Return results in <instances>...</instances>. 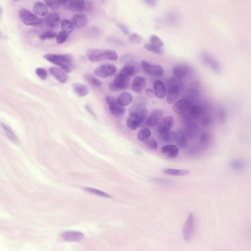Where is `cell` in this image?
<instances>
[{
  "label": "cell",
  "mask_w": 251,
  "mask_h": 251,
  "mask_svg": "<svg viewBox=\"0 0 251 251\" xmlns=\"http://www.w3.org/2000/svg\"><path fill=\"white\" fill-rule=\"evenodd\" d=\"M141 64L144 71L150 75L159 76L162 75L163 74V69L160 65L152 64L144 60L141 61Z\"/></svg>",
  "instance_id": "8"
},
{
  "label": "cell",
  "mask_w": 251,
  "mask_h": 251,
  "mask_svg": "<svg viewBox=\"0 0 251 251\" xmlns=\"http://www.w3.org/2000/svg\"><path fill=\"white\" fill-rule=\"evenodd\" d=\"M111 42L120 45H123V43L121 41L113 38H110L108 39Z\"/></svg>",
  "instance_id": "48"
},
{
  "label": "cell",
  "mask_w": 251,
  "mask_h": 251,
  "mask_svg": "<svg viewBox=\"0 0 251 251\" xmlns=\"http://www.w3.org/2000/svg\"><path fill=\"white\" fill-rule=\"evenodd\" d=\"M45 3L50 8L55 9L58 8L61 5V0H44Z\"/></svg>",
  "instance_id": "38"
},
{
  "label": "cell",
  "mask_w": 251,
  "mask_h": 251,
  "mask_svg": "<svg viewBox=\"0 0 251 251\" xmlns=\"http://www.w3.org/2000/svg\"><path fill=\"white\" fill-rule=\"evenodd\" d=\"M150 40L151 43L158 47L161 48L163 45L162 41L156 35H151Z\"/></svg>",
  "instance_id": "37"
},
{
  "label": "cell",
  "mask_w": 251,
  "mask_h": 251,
  "mask_svg": "<svg viewBox=\"0 0 251 251\" xmlns=\"http://www.w3.org/2000/svg\"><path fill=\"white\" fill-rule=\"evenodd\" d=\"M72 87L75 92L79 97L85 96L88 93V90L87 87L82 84L74 83L72 85Z\"/></svg>",
  "instance_id": "25"
},
{
  "label": "cell",
  "mask_w": 251,
  "mask_h": 251,
  "mask_svg": "<svg viewBox=\"0 0 251 251\" xmlns=\"http://www.w3.org/2000/svg\"><path fill=\"white\" fill-rule=\"evenodd\" d=\"M68 36L67 33L63 31L60 32L56 36L57 43L58 44H61L64 42L67 39Z\"/></svg>",
  "instance_id": "39"
},
{
  "label": "cell",
  "mask_w": 251,
  "mask_h": 251,
  "mask_svg": "<svg viewBox=\"0 0 251 251\" xmlns=\"http://www.w3.org/2000/svg\"><path fill=\"white\" fill-rule=\"evenodd\" d=\"M43 57L48 61L60 67L70 62L73 58V55L70 53L61 54H47L44 55Z\"/></svg>",
  "instance_id": "3"
},
{
  "label": "cell",
  "mask_w": 251,
  "mask_h": 251,
  "mask_svg": "<svg viewBox=\"0 0 251 251\" xmlns=\"http://www.w3.org/2000/svg\"><path fill=\"white\" fill-rule=\"evenodd\" d=\"M50 73L62 83H65L68 79L67 75L61 70L57 68L51 67L49 69Z\"/></svg>",
  "instance_id": "19"
},
{
  "label": "cell",
  "mask_w": 251,
  "mask_h": 251,
  "mask_svg": "<svg viewBox=\"0 0 251 251\" xmlns=\"http://www.w3.org/2000/svg\"><path fill=\"white\" fill-rule=\"evenodd\" d=\"M117 26L125 34L127 35L129 34V29L125 25L122 24L118 23Z\"/></svg>",
  "instance_id": "46"
},
{
  "label": "cell",
  "mask_w": 251,
  "mask_h": 251,
  "mask_svg": "<svg viewBox=\"0 0 251 251\" xmlns=\"http://www.w3.org/2000/svg\"><path fill=\"white\" fill-rule=\"evenodd\" d=\"M84 189L87 191L100 196L108 198H111L112 196L107 193L100 190L91 188L86 187L84 188Z\"/></svg>",
  "instance_id": "35"
},
{
  "label": "cell",
  "mask_w": 251,
  "mask_h": 251,
  "mask_svg": "<svg viewBox=\"0 0 251 251\" xmlns=\"http://www.w3.org/2000/svg\"><path fill=\"white\" fill-rule=\"evenodd\" d=\"M161 152L170 158L176 157L177 155L179 150L176 146L172 145H167L163 147L161 149Z\"/></svg>",
  "instance_id": "20"
},
{
  "label": "cell",
  "mask_w": 251,
  "mask_h": 251,
  "mask_svg": "<svg viewBox=\"0 0 251 251\" xmlns=\"http://www.w3.org/2000/svg\"><path fill=\"white\" fill-rule=\"evenodd\" d=\"M151 132L149 129L145 128L142 129L138 133L137 137L140 141L143 142L147 140L151 135Z\"/></svg>",
  "instance_id": "34"
},
{
  "label": "cell",
  "mask_w": 251,
  "mask_h": 251,
  "mask_svg": "<svg viewBox=\"0 0 251 251\" xmlns=\"http://www.w3.org/2000/svg\"><path fill=\"white\" fill-rule=\"evenodd\" d=\"M61 25L63 31L67 33L72 32L74 29V26L72 22L67 19L62 20Z\"/></svg>",
  "instance_id": "30"
},
{
  "label": "cell",
  "mask_w": 251,
  "mask_h": 251,
  "mask_svg": "<svg viewBox=\"0 0 251 251\" xmlns=\"http://www.w3.org/2000/svg\"><path fill=\"white\" fill-rule=\"evenodd\" d=\"M191 105V102L189 100L182 99L177 101L174 104L173 109L176 113L181 114L188 109Z\"/></svg>",
  "instance_id": "15"
},
{
  "label": "cell",
  "mask_w": 251,
  "mask_h": 251,
  "mask_svg": "<svg viewBox=\"0 0 251 251\" xmlns=\"http://www.w3.org/2000/svg\"><path fill=\"white\" fill-rule=\"evenodd\" d=\"M194 226V218L193 214L191 213L186 222L183 229V237L185 240L188 241L192 235Z\"/></svg>",
  "instance_id": "9"
},
{
  "label": "cell",
  "mask_w": 251,
  "mask_h": 251,
  "mask_svg": "<svg viewBox=\"0 0 251 251\" xmlns=\"http://www.w3.org/2000/svg\"><path fill=\"white\" fill-rule=\"evenodd\" d=\"M138 68L136 62L133 60H129L126 63L119 73L130 78L137 73Z\"/></svg>",
  "instance_id": "10"
},
{
  "label": "cell",
  "mask_w": 251,
  "mask_h": 251,
  "mask_svg": "<svg viewBox=\"0 0 251 251\" xmlns=\"http://www.w3.org/2000/svg\"><path fill=\"white\" fill-rule=\"evenodd\" d=\"M60 21V18L56 13H53L47 15L45 18L46 23L48 26L51 28L56 27Z\"/></svg>",
  "instance_id": "22"
},
{
  "label": "cell",
  "mask_w": 251,
  "mask_h": 251,
  "mask_svg": "<svg viewBox=\"0 0 251 251\" xmlns=\"http://www.w3.org/2000/svg\"><path fill=\"white\" fill-rule=\"evenodd\" d=\"M86 16L82 14H77L72 17V22L74 27L79 28L83 26L86 22Z\"/></svg>",
  "instance_id": "23"
},
{
  "label": "cell",
  "mask_w": 251,
  "mask_h": 251,
  "mask_svg": "<svg viewBox=\"0 0 251 251\" xmlns=\"http://www.w3.org/2000/svg\"><path fill=\"white\" fill-rule=\"evenodd\" d=\"M176 134L175 132L169 131L164 133L160 134L161 139L168 143H172L176 141Z\"/></svg>",
  "instance_id": "28"
},
{
  "label": "cell",
  "mask_w": 251,
  "mask_h": 251,
  "mask_svg": "<svg viewBox=\"0 0 251 251\" xmlns=\"http://www.w3.org/2000/svg\"><path fill=\"white\" fill-rule=\"evenodd\" d=\"M199 86L198 83L196 82H193L190 84L188 89L190 92L197 93L199 91Z\"/></svg>",
  "instance_id": "45"
},
{
  "label": "cell",
  "mask_w": 251,
  "mask_h": 251,
  "mask_svg": "<svg viewBox=\"0 0 251 251\" xmlns=\"http://www.w3.org/2000/svg\"><path fill=\"white\" fill-rule=\"evenodd\" d=\"M163 116V113L162 111L158 109L154 110L148 117L146 124L150 127L155 126L161 120Z\"/></svg>",
  "instance_id": "13"
},
{
  "label": "cell",
  "mask_w": 251,
  "mask_h": 251,
  "mask_svg": "<svg viewBox=\"0 0 251 251\" xmlns=\"http://www.w3.org/2000/svg\"><path fill=\"white\" fill-rule=\"evenodd\" d=\"M144 121L142 119L129 116L126 121V124L130 129L136 130Z\"/></svg>",
  "instance_id": "27"
},
{
  "label": "cell",
  "mask_w": 251,
  "mask_h": 251,
  "mask_svg": "<svg viewBox=\"0 0 251 251\" xmlns=\"http://www.w3.org/2000/svg\"><path fill=\"white\" fill-rule=\"evenodd\" d=\"M177 144L179 147L184 148L188 145V142L185 133L182 130H178L176 133Z\"/></svg>",
  "instance_id": "24"
},
{
  "label": "cell",
  "mask_w": 251,
  "mask_h": 251,
  "mask_svg": "<svg viewBox=\"0 0 251 251\" xmlns=\"http://www.w3.org/2000/svg\"><path fill=\"white\" fill-rule=\"evenodd\" d=\"M130 83L129 78L119 73L114 78L112 83L109 85V88L112 90L117 91L127 88Z\"/></svg>",
  "instance_id": "5"
},
{
  "label": "cell",
  "mask_w": 251,
  "mask_h": 251,
  "mask_svg": "<svg viewBox=\"0 0 251 251\" xmlns=\"http://www.w3.org/2000/svg\"><path fill=\"white\" fill-rule=\"evenodd\" d=\"M84 79L91 85L98 87L100 86L101 83L98 79L90 74H86L84 75Z\"/></svg>",
  "instance_id": "33"
},
{
  "label": "cell",
  "mask_w": 251,
  "mask_h": 251,
  "mask_svg": "<svg viewBox=\"0 0 251 251\" xmlns=\"http://www.w3.org/2000/svg\"><path fill=\"white\" fill-rule=\"evenodd\" d=\"M85 3L82 0H69L67 8L72 11L79 13L83 11L85 9Z\"/></svg>",
  "instance_id": "18"
},
{
  "label": "cell",
  "mask_w": 251,
  "mask_h": 251,
  "mask_svg": "<svg viewBox=\"0 0 251 251\" xmlns=\"http://www.w3.org/2000/svg\"><path fill=\"white\" fill-rule=\"evenodd\" d=\"M146 84V80L145 77L137 76L133 79L131 84V88L134 92H139L144 88Z\"/></svg>",
  "instance_id": "14"
},
{
  "label": "cell",
  "mask_w": 251,
  "mask_h": 251,
  "mask_svg": "<svg viewBox=\"0 0 251 251\" xmlns=\"http://www.w3.org/2000/svg\"><path fill=\"white\" fill-rule=\"evenodd\" d=\"M86 53L88 59L92 62L105 59L115 61L118 58L116 52L111 50L90 49L88 50Z\"/></svg>",
  "instance_id": "1"
},
{
  "label": "cell",
  "mask_w": 251,
  "mask_h": 251,
  "mask_svg": "<svg viewBox=\"0 0 251 251\" xmlns=\"http://www.w3.org/2000/svg\"><path fill=\"white\" fill-rule=\"evenodd\" d=\"M56 36V34L55 33L51 31H48L41 35L40 38L41 39L44 40L47 39H52Z\"/></svg>",
  "instance_id": "42"
},
{
  "label": "cell",
  "mask_w": 251,
  "mask_h": 251,
  "mask_svg": "<svg viewBox=\"0 0 251 251\" xmlns=\"http://www.w3.org/2000/svg\"><path fill=\"white\" fill-rule=\"evenodd\" d=\"M199 131V128L197 126L195 125H190L186 128L185 133L188 137L193 138L197 134Z\"/></svg>",
  "instance_id": "32"
},
{
  "label": "cell",
  "mask_w": 251,
  "mask_h": 251,
  "mask_svg": "<svg viewBox=\"0 0 251 251\" xmlns=\"http://www.w3.org/2000/svg\"><path fill=\"white\" fill-rule=\"evenodd\" d=\"M163 172L167 174L176 176H183L188 175L190 171L188 170L176 169L171 168L165 169Z\"/></svg>",
  "instance_id": "29"
},
{
  "label": "cell",
  "mask_w": 251,
  "mask_h": 251,
  "mask_svg": "<svg viewBox=\"0 0 251 251\" xmlns=\"http://www.w3.org/2000/svg\"><path fill=\"white\" fill-rule=\"evenodd\" d=\"M148 110L145 106L142 104H137L131 106L129 108V116L142 119L145 120Z\"/></svg>",
  "instance_id": "6"
},
{
  "label": "cell",
  "mask_w": 251,
  "mask_h": 251,
  "mask_svg": "<svg viewBox=\"0 0 251 251\" xmlns=\"http://www.w3.org/2000/svg\"><path fill=\"white\" fill-rule=\"evenodd\" d=\"M179 94V89L176 84H173L169 87L167 96V101L169 104L174 103L177 98Z\"/></svg>",
  "instance_id": "16"
},
{
  "label": "cell",
  "mask_w": 251,
  "mask_h": 251,
  "mask_svg": "<svg viewBox=\"0 0 251 251\" xmlns=\"http://www.w3.org/2000/svg\"><path fill=\"white\" fill-rule=\"evenodd\" d=\"M145 93L148 97L150 98H152L155 97V95L154 92L151 88L147 89L146 90Z\"/></svg>",
  "instance_id": "47"
},
{
  "label": "cell",
  "mask_w": 251,
  "mask_h": 251,
  "mask_svg": "<svg viewBox=\"0 0 251 251\" xmlns=\"http://www.w3.org/2000/svg\"><path fill=\"white\" fill-rule=\"evenodd\" d=\"M61 237L68 242H79L84 237L83 234L79 231H69L63 232L61 234Z\"/></svg>",
  "instance_id": "12"
},
{
  "label": "cell",
  "mask_w": 251,
  "mask_h": 251,
  "mask_svg": "<svg viewBox=\"0 0 251 251\" xmlns=\"http://www.w3.org/2000/svg\"><path fill=\"white\" fill-rule=\"evenodd\" d=\"M33 11L37 15L43 16L48 13V9L46 5L42 3L37 2L34 5Z\"/></svg>",
  "instance_id": "26"
},
{
  "label": "cell",
  "mask_w": 251,
  "mask_h": 251,
  "mask_svg": "<svg viewBox=\"0 0 251 251\" xmlns=\"http://www.w3.org/2000/svg\"><path fill=\"white\" fill-rule=\"evenodd\" d=\"M37 75L41 79L44 80L47 76L46 71L44 69L41 68L37 69L35 71Z\"/></svg>",
  "instance_id": "44"
},
{
  "label": "cell",
  "mask_w": 251,
  "mask_h": 251,
  "mask_svg": "<svg viewBox=\"0 0 251 251\" xmlns=\"http://www.w3.org/2000/svg\"><path fill=\"white\" fill-rule=\"evenodd\" d=\"M116 68L113 65L109 64L101 65L96 68L95 74L102 78H105L112 75L116 71Z\"/></svg>",
  "instance_id": "7"
},
{
  "label": "cell",
  "mask_w": 251,
  "mask_h": 251,
  "mask_svg": "<svg viewBox=\"0 0 251 251\" xmlns=\"http://www.w3.org/2000/svg\"><path fill=\"white\" fill-rule=\"evenodd\" d=\"M1 126L6 136L11 141L14 142H17V138L10 128L3 124H2Z\"/></svg>",
  "instance_id": "31"
},
{
  "label": "cell",
  "mask_w": 251,
  "mask_h": 251,
  "mask_svg": "<svg viewBox=\"0 0 251 251\" xmlns=\"http://www.w3.org/2000/svg\"><path fill=\"white\" fill-rule=\"evenodd\" d=\"M133 100L132 94L129 92H124L118 96L117 101L120 105L124 107L128 105L132 102Z\"/></svg>",
  "instance_id": "21"
},
{
  "label": "cell",
  "mask_w": 251,
  "mask_h": 251,
  "mask_svg": "<svg viewBox=\"0 0 251 251\" xmlns=\"http://www.w3.org/2000/svg\"><path fill=\"white\" fill-rule=\"evenodd\" d=\"M146 141V144L150 148L154 150L157 149V143L155 138H149Z\"/></svg>",
  "instance_id": "41"
},
{
  "label": "cell",
  "mask_w": 251,
  "mask_h": 251,
  "mask_svg": "<svg viewBox=\"0 0 251 251\" xmlns=\"http://www.w3.org/2000/svg\"><path fill=\"white\" fill-rule=\"evenodd\" d=\"M85 108L87 111L94 118H96V116L95 113L91 109L90 107L88 105L85 106Z\"/></svg>",
  "instance_id": "50"
},
{
  "label": "cell",
  "mask_w": 251,
  "mask_h": 251,
  "mask_svg": "<svg viewBox=\"0 0 251 251\" xmlns=\"http://www.w3.org/2000/svg\"><path fill=\"white\" fill-rule=\"evenodd\" d=\"M18 14L20 19L26 25L37 26L40 25L42 23L41 19L26 9H20Z\"/></svg>",
  "instance_id": "2"
},
{
  "label": "cell",
  "mask_w": 251,
  "mask_h": 251,
  "mask_svg": "<svg viewBox=\"0 0 251 251\" xmlns=\"http://www.w3.org/2000/svg\"><path fill=\"white\" fill-rule=\"evenodd\" d=\"M105 100L109 106L110 113L114 117H120L125 113V108L119 104L117 99L115 98L107 96L105 97Z\"/></svg>",
  "instance_id": "4"
},
{
  "label": "cell",
  "mask_w": 251,
  "mask_h": 251,
  "mask_svg": "<svg viewBox=\"0 0 251 251\" xmlns=\"http://www.w3.org/2000/svg\"><path fill=\"white\" fill-rule=\"evenodd\" d=\"M144 1L145 3L150 6L154 7L156 5V2L155 0H145Z\"/></svg>",
  "instance_id": "49"
},
{
  "label": "cell",
  "mask_w": 251,
  "mask_h": 251,
  "mask_svg": "<svg viewBox=\"0 0 251 251\" xmlns=\"http://www.w3.org/2000/svg\"><path fill=\"white\" fill-rule=\"evenodd\" d=\"M154 92L155 96L158 99L163 98L166 94V89L164 84L160 80H157L154 82L153 85Z\"/></svg>",
  "instance_id": "17"
},
{
  "label": "cell",
  "mask_w": 251,
  "mask_h": 251,
  "mask_svg": "<svg viewBox=\"0 0 251 251\" xmlns=\"http://www.w3.org/2000/svg\"><path fill=\"white\" fill-rule=\"evenodd\" d=\"M144 47L148 50L157 54H161L163 51L161 48L154 45L151 43H147L144 45Z\"/></svg>",
  "instance_id": "36"
},
{
  "label": "cell",
  "mask_w": 251,
  "mask_h": 251,
  "mask_svg": "<svg viewBox=\"0 0 251 251\" xmlns=\"http://www.w3.org/2000/svg\"><path fill=\"white\" fill-rule=\"evenodd\" d=\"M128 40L130 42L135 43H141L142 41V37L136 34H132L128 37Z\"/></svg>",
  "instance_id": "40"
},
{
  "label": "cell",
  "mask_w": 251,
  "mask_h": 251,
  "mask_svg": "<svg viewBox=\"0 0 251 251\" xmlns=\"http://www.w3.org/2000/svg\"><path fill=\"white\" fill-rule=\"evenodd\" d=\"M173 117L171 116L166 117L162 119L158 125L156 131L160 134H162L169 131L174 123Z\"/></svg>",
  "instance_id": "11"
},
{
  "label": "cell",
  "mask_w": 251,
  "mask_h": 251,
  "mask_svg": "<svg viewBox=\"0 0 251 251\" xmlns=\"http://www.w3.org/2000/svg\"><path fill=\"white\" fill-rule=\"evenodd\" d=\"M174 72L176 76L178 79H182L185 77V72L181 69L175 68L174 70Z\"/></svg>",
  "instance_id": "43"
}]
</instances>
